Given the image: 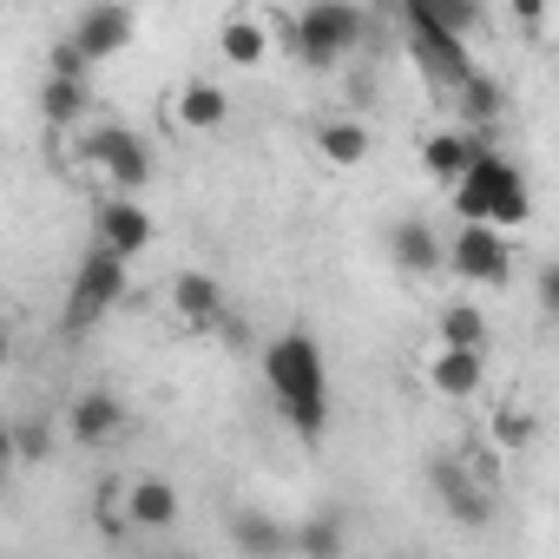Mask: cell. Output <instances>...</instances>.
<instances>
[{"label": "cell", "mask_w": 559, "mask_h": 559, "mask_svg": "<svg viewBox=\"0 0 559 559\" xmlns=\"http://www.w3.org/2000/svg\"><path fill=\"white\" fill-rule=\"evenodd\" d=\"M8 356H14V336H8V323H0V369H8Z\"/></svg>", "instance_id": "f1b7e54d"}, {"label": "cell", "mask_w": 559, "mask_h": 559, "mask_svg": "<svg viewBox=\"0 0 559 559\" xmlns=\"http://www.w3.org/2000/svg\"><path fill=\"white\" fill-rule=\"evenodd\" d=\"M526 441H533V408H493L487 448H493V454H520Z\"/></svg>", "instance_id": "d4e9b609"}, {"label": "cell", "mask_w": 559, "mask_h": 559, "mask_svg": "<svg viewBox=\"0 0 559 559\" xmlns=\"http://www.w3.org/2000/svg\"><path fill=\"white\" fill-rule=\"evenodd\" d=\"M171 304H178V317L191 323V330H217L224 323V290H217V276H204V270H185L178 284H171Z\"/></svg>", "instance_id": "e0dca14e"}, {"label": "cell", "mask_w": 559, "mask_h": 559, "mask_svg": "<svg viewBox=\"0 0 559 559\" xmlns=\"http://www.w3.org/2000/svg\"><path fill=\"white\" fill-rule=\"evenodd\" d=\"M126 526H139V533H158V526H171L178 520V487L171 480H158V474H139L132 487H126V513H119Z\"/></svg>", "instance_id": "5bb4252c"}, {"label": "cell", "mask_w": 559, "mask_h": 559, "mask_svg": "<svg viewBox=\"0 0 559 559\" xmlns=\"http://www.w3.org/2000/svg\"><path fill=\"white\" fill-rule=\"evenodd\" d=\"M263 382L284 408V421L297 435H323L330 428V369H323V343L310 330H284L270 349H263Z\"/></svg>", "instance_id": "6da1fadb"}, {"label": "cell", "mask_w": 559, "mask_h": 559, "mask_svg": "<svg viewBox=\"0 0 559 559\" xmlns=\"http://www.w3.org/2000/svg\"><path fill=\"white\" fill-rule=\"evenodd\" d=\"M53 454V428L47 421H14V461H47Z\"/></svg>", "instance_id": "484cf974"}, {"label": "cell", "mask_w": 559, "mask_h": 559, "mask_svg": "<svg viewBox=\"0 0 559 559\" xmlns=\"http://www.w3.org/2000/svg\"><path fill=\"white\" fill-rule=\"evenodd\" d=\"M448 99H454V126H461V132H480V139H487V126H500V112H507V86H500L493 73H480V67H474Z\"/></svg>", "instance_id": "8fae6325"}, {"label": "cell", "mask_w": 559, "mask_h": 559, "mask_svg": "<svg viewBox=\"0 0 559 559\" xmlns=\"http://www.w3.org/2000/svg\"><path fill=\"white\" fill-rule=\"evenodd\" d=\"M454 211H461V224H480V230H520L526 217H533V185H526V171L493 145V152H480L454 185Z\"/></svg>", "instance_id": "7a4b0ae2"}, {"label": "cell", "mask_w": 559, "mask_h": 559, "mask_svg": "<svg viewBox=\"0 0 559 559\" xmlns=\"http://www.w3.org/2000/svg\"><path fill=\"white\" fill-rule=\"evenodd\" d=\"M230 539H237L243 559H284L290 552V526L276 520V513H263V507H243L230 520Z\"/></svg>", "instance_id": "2e32d148"}, {"label": "cell", "mask_w": 559, "mask_h": 559, "mask_svg": "<svg viewBox=\"0 0 559 559\" xmlns=\"http://www.w3.org/2000/svg\"><path fill=\"white\" fill-rule=\"evenodd\" d=\"M290 552H304V559H343V520L317 513V520L290 526Z\"/></svg>", "instance_id": "603a6c76"}, {"label": "cell", "mask_w": 559, "mask_h": 559, "mask_svg": "<svg viewBox=\"0 0 559 559\" xmlns=\"http://www.w3.org/2000/svg\"><path fill=\"white\" fill-rule=\"evenodd\" d=\"M402 27H408V40H415V60H421V73H428L441 93H454V86L474 73V60H467V40H461V34H448V21L435 14V0H402Z\"/></svg>", "instance_id": "277c9868"}, {"label": "cell", "mask_w": 559, "mask_h": 559, "mask_svg": "<svg viewBox=\"0 0 559 559\" xmlns=\"http://www.w3.org/2000/svg\"><path fill=\"white\" fill-rule=\"evenodd\" d=\"M428 480H435V500L448 507V520H454V526L480 533V526L493 520V487H480L461 461H435V467H428Z\"/></svg>", "instance_id": "ba28073f"}, {"label": "cell", "mask_w": 559, "mask_h": 559, "mask_svg": "<svg viewBox=\"0 0 559 559\" xmlns=\"http://www.w3.org/2000/svg\"><path fill=\"white\" fill-rule=\"evenodd\" d=\"M317 145H323L330 165H362V158H369V126H362V119H330V126L317 132Z\"/></svg>", "instance_id": "7402d4cb"}, {"label": "cell", "mask_w": 559, "mask_h": 559, "mask_svg": "<svg viewBox=\"0 0 559 559\" xmlns=\"http://www.w3.org/2000/svg\"><path fill=\"white\" fill-rule=\"evenodd\" d=\"M217 47H224V60H230V67H257V60L270 53V34H263V21H257V14H230V21H224V34H217Z\"/></svg>", "instance_id": "ffe728a7"}, {"label": "cell", "mask_w": 559, "mask_h": 559, "mask_svg": "<svg viewBox=\"0 0 559 559\" xmlns=\"http://www.w3.org/2000/svg\"><path fill=\"white\" fill-rule=\"evenodd\" d=\"M119 428H126V402H119L112 389H86V395H73V408H67V435H73V441L99 448V441H112Z\"/></svg>", "instance_id": "7c38bea8"}, {"label": "cell", "mask_w": 559, "mask_h": 559, "mask_svg": "<svg viewBox=\"0 0 559 559\" xmlns=\"http://www.w3.org/2000/svg\"><path fill=\"white\" fill-rule=\"evenodd\" d=\"M0 493H8V474H0Z\"/></svg>", "instance_id": "4dcf8cb0"}, {"label": "cell", "mask_w": 559, "mask_h": 559, "mask_svg": "<svg viewBox=\"0 0 559 559\" xmlns=\"http://www.w3.org/2000/svg\"><path fill=\"white\" fill-rule=\"evenodd\" d=\"M441 263L454 276H467V284H507L513 270V243L500 230H480V224H461L454 243H441Z\"/></svg>", "instance_id": "52a82bcc"}, {"label": "cell", "mask_w": 559, "mask_h": 559, "mask_svg": "<svg viewBox=\"0 0 559 559\" xmlns=\"http://www.w3.org/2000/svg\"><path fill=\"white\" fill-rule=\"evenodd\" d=\"M119 297H126V263H119L112 250L93 243V250L80 257V270H73V290H67V317H60V330H67V336H86Z\"/></svg>", "instance_id": "5b68a950"}, {"label": "cell", "mask_w": 559, "mask_h": 559, "mask_svg": "<svg viewBox=\"0 0 559 559\" xmlns=\"http://www.w3.org/2000/svg\"><path fill=\"white\" fill-rule=\"evenodd\" d=\"M362 47V8L356 0H317V8H304L290 21V53L317 73H330L343 53Z\"/></svg>", "instance_id": "3957f363"}, {"label": "cell", "mask_w": 559, "mask_h": 559, "mask_svg": "<svg viewBox=\"0 0 559 559\" xmlns=\"http://www.w3.org/2000/svg\"><path fill=\"white\" fill-rule=\"evenodd\" d=\"M14 467V421H0V474Z\"/></svg>", "instance_id": "83f0119b"}, {"label": "cell", "mask_w": 559, "mask_h": 559, "mask_svg": "<svg viewBox=\"0 0 559 559\" xmlns=\"http://www.w3.org/2000/svg\"><path fill=\"white\" fill-rule=\"evenodd\" d=\"M480 376H487L480 349H435V356H428V389L448 395V402H467V395L480 389Z\"/></svg>", "instance_id": "9a60e30c"}, {"label": "cell", "mask_w": 559, "mask_h": 559, "mask_svg": "<svg viewBox=\"0 0 559 559\" xmlns=\"http://www.w3.org/2000/svg\"><path fill=\"white\" fill-rule=\"evenodd\" d=\"M132 34H139V21H132V8H86L80 21H73V34H67V47L86 60V67H99V60H112V53H126L132 47Z\"/></svg>", "instance_id": "9c48e42d"}, {"label": "cell", "mask_w": 559, "mask_h": 559, "mask_svg": "<svg viewBox=\"0 0 559 559\" xmlns=\"http://www.w3.org/2000/svg\"><path fill=\"white\" fill-rule=\"evenodd\" d=\"M40 112H47V126H86V112H93V80H60V73H47V80H40Z\"/></svg>", "instance_id": "ac0fdd59"}, {"label": "cell", "mask_w": 559, "mask_h": 559, "mask_svg": "<svg viewBox=\"0 0 559 559\" xmlns=\"http://www.w3.org/2000/svg\"><path fill=\"white\" fill-rule=\"evenodd\" d=\"M389 250H395V263H402L408 276H428V270H441V237H435L421 217H402V224L389 230Z\"/></svg>", "instance_id": "d6986e66"}, {"label": "cell", "mask_w": 559, "mask_h": 559, "mask_svg": "<svg viewBox=\"0 0 559 559\" xmlns=\"http://www.w3.org/2000/svg\"><path fill=\"white\" fill-rule=\"evenodd\" d=\"M99 250H112L119 263H132L145 243H152V217L139 211V198H106L99 204V237H93Z\"/></svg>", "instance_id": "30bf717a"}, {"label": "cell", "mask_w": 559, "mask_h": 559, "mask_svg": "<svg viewBox=\"0 0 559 559\" xmlns=\"http://www.w3.org/2000/svg\"><path fill=\"white\" fill-rule=\"evenodd\" d=\"M80 158L99 165V171L119 185V198H139V191L152 185V152H145V139L126 132V126H86V132H80Z\"/></svg>", "instance_id": "8992f818"}, {"label": "cell", "mask_w": 559, "mask_h": 559, "mask_svg": "<svg viewBox=\"0 0 559 559\" xmlns=\"http://www.w3.org/2000/svg\"><path fill=\"white\" fill-rule=\"evenodd\" d=\"M487 343V317L474 304H448L441 310V343L435 349H480Z\"/></svg>", "instance_id": "cb8c5ba5"}, {"label": "cell", "mask_w": 559, "mask_h": 559, "mask_svg": "<svg viewBox=\"0 0 559 559\" xmlns=\"http://www.w3.org/2000/svg\"><path fill=\"white\" fill-rule=\"evenodd\" d=\"M165 559H191V552H165Z\"/></svg>", "instance_id": "f546056e"}, {"label": "cell", "mask_w": 559, "mask_h": 559, "mask_svg": "<svg viewBox=\"0 0 559 559\" xmlns=\"http://www.w3.org/2000/svg\"><path fill=\"white\" fill-rule=\"evenodd\" d=\"M539 310H559V263L539 270Z\"/></svg>", "instance_id": "4316f807"}, {"label": "cell", "mask_w": 559, "mask_h": 559, "mask_svg": "<svg viewBox=\"0 0 559 559\" xmlns=\"http://www.w3.org/2000/svg\"><path fill=\"white\" fill-rule=\"evenodd\" d=\"M480 152H493V139H480V132H461V126H448V132H435L428 145H421V165H428V178H441V185H454Z\"/></svg>", "instance_id": "4fadbf2b"}, {"label": "cell", "mask_w": 559, "mask_h": 559, "mask_svg": "<svg viewBox=\"0 0 559 559\" xmlns=\"http://www.w3.org/2000/svg\"><path fill=\"white\" fill-rule=\"evenodd\" d=\"M224 112H230V99H224V86H211V80H191V86L178 93V119H185L191 132L224 126Z\"/></svg>", "instance_id": "44dd1931"}]
</instances>
